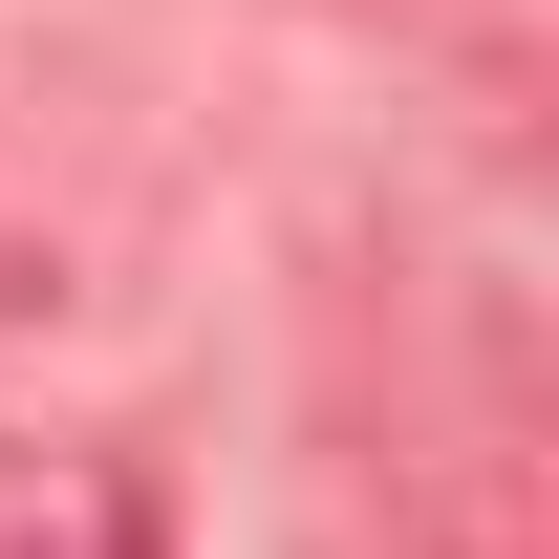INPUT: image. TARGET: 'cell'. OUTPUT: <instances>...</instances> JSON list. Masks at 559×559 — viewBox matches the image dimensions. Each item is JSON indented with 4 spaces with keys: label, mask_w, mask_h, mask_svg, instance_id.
Returning a JSON list of instances; mask_svg holds the SVG:
<instances>
[{
    "label": "cell",
    "mask_w": 559,
    "mask_h": 559,
    "mask_svg": "<svg viewBox=\"0 0 559 559\" xmlns=\"http://www.w3.org/2000/svg\"><path fill=\"white\" fill-rule=\"evenodd\" d=\"M108 559H151V516H130V538H108Z\"/></svg>",
    "instance_id": "6da1fadb"
}]
</instances>
